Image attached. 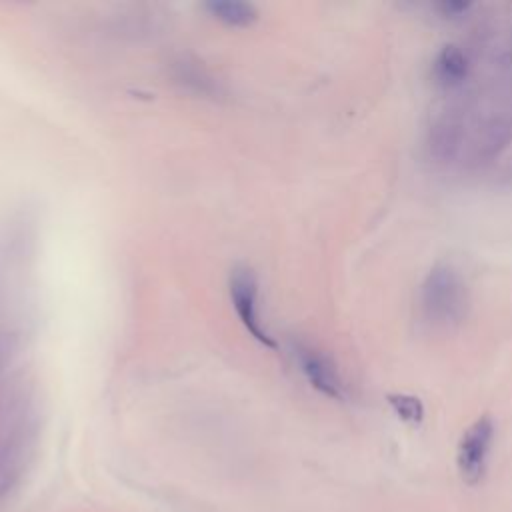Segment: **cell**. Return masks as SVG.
<instances>
[{
    "mask_svg": "<svg viewBox=\"0 0 512 512\" xmlns=\"http://www.w3.org/2000/svg\"><path fill=\"white\" fill-rule=\"evenodd\" d=\"M434 78L444 86H456L460 84L468 74V60L464 52L454 46L446 44L440 48V52L434 58Z\"/></svg>",
    "mask_w": 512,
    "mask_h": 512,
    "instance_id": "7",
    "label": "cell"
},
{
    "mask_svg": "<svg viewBox=\"0 0 512 512\" xmlns=\"http://www.w3.org/2000/svg\"><path fill=\"white\" fill-rule=\"evenodd\" d=\"M436 8H438L440 14L446 16V18H460V16H464V14L472 8V4H470V2H452V0H444V2L436 4Z\"/></svg>",
    "mask_w": 512,
    "mask_h": 512,
    "instance_id": "9",
    "label": "cell"
},
{
    "mask_svg": "<svg viewBox=\"0 0 512 512\" xmlns=\"http://www.w3.org/2000/svg\"><path fill=\"white\" fill-rule=\"evenodd\" d=\"M494 440V422L488 414L476 418L460 436L456 446V468L468 486L482 482L486 474L488 454Z\"/></svg>",
    "mask_w": 512,
    "mask_h": 512,
    "instance_id": "3",
    "label": "cell"
},
{
    "mask_svg": "<svg viewBox=\"0 0 512 512\" xmlns=\"http://www.w3.org/2000/svg\"><path fill=\"white\" fill-rule=\"evenodd\" d=\"M228 296L238 320L248 330V334L266 348H278L274 336L268 332L260 318L258 278L248 266H234L230 270Z\"/></svg>",
    "mask_w": 512,
    "mask_h": 512,
    "instance_id": "2",
    "label": "cell"
},
{
    "mask_svg": "<svg viewBox=\"0 0 512 512\" xmlns=\"http://www.w3.org/2000/svg\"><path fill=\"white\" fill-rule=\"evenodd\" d=\"M168 74L180 90L196 98L214 100V102H220L226 98L224 84L194 56H188V54L174 56L168 62Z\"/></svg>",
    "mask_w": 512,
    "mask_h": 512,
    "instance_id": "5",
    "label": "cell"
},
{
    "mask_svg": "<svg viewBox=\"0 0 512 512\" xmlns=\"http://www.w3.org/2000/svg\"><path fill=\"white\" fill-rule=\"evenodd\" d=\"M420 304L432 324L450 326L460 322L466 312V286L460 274L448 264H436L422 282Z\"/></svg>",
    "mask_w": 512,
    "mask_h": 512,
    "instance_id": "1",
    "label": "cell"
},
{
    "mask_svg": "<svg viewBox=\"0 0 512 512\" xmlns=\"http://www.w3.org/2000/svg\"><path fill=\"white\" fill-rule=\"evenodd\" d=\"M202 10L228 28H246L258 18V8L244 0H208L202 4Z\"/></svg>",
    "mask_w": 512,
    "mask_h": 512,
    "instance_id": "6",
    "label": "cell"
},
{
    "mask_svg": "<svg viewBox=\"0 0 512 512\" xmlns=\"http://www.w3.org/2000/svg\"><path fill=\"white\" fill-rule=\"evenodd\" d=\"M390 408L394 410V414L412 426H418L424 420V404L418 396L412 394H404V392H392L386 396Z\"/></svg>",
    "mask_w": 512,
    "mask_h": 512,
    "instance_id": "8",
    "label": "cell"
},
{
    "mask_svg": "<svg viewBox=\"0 0 512 512\" xmlns=\"http://www.w3.org/2000/svg\"><path fill=\"white\" fill-rule=\"evenodd\" d=\"M290 354L306 378V382L320 392L326 398L332 400H344L346 398V388L344 382L332 364L330 358H326L322 352L316 348L304 344V342H290Z\"/></svg>",
    "mask_w": 512,
    "mask_h": 512,
    "instance_id": "4",
    "label": "cell"
}]
</instances>
